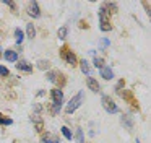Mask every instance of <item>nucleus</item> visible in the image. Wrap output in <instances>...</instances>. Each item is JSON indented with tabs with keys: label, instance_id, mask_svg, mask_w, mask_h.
I'll return each instance as SVG.
<instances>
[{
	"label": "nucleus",
	"instance_id": "nucleus-1",
	"mask_svg": "<svg viewBox=\"0 0 151 143\" xmlns=\"http://www.w3.org/2000/svg\"><path fill=\"white\" fill-rule=\"evenodd\" d=\"M83 101H85V93L83 91H80L78 94H75V96L70 99V103L67 104V109H65V112L67 114H72V112H75L76 109H78L80 106L83 104Z\"/></svg>",
	"mask_w": 151,
	"mask_h": 143
},
{
	"label": "nucleus",
	"instance_id": "nucleus-2",
	"mask_svg": "<svg viewBox=\"0 0 151 143\" xmlns=\"http://www.w3.org/2000/svg\"><path fill=\"white\" fill-rule=\"evenodd\" d=\"M102 107H104L106 110H107L109 114H115V112H119V107H117V104L114 103V101L111 99V96H102Z\"/></svg>",
	"mask_w": 151,
	"mask_h": 143
},
{
	"label": "nucleus",
	"instance_id": "nucleus-3",
	"mask_svg": "<svg viewBox=\"0 0 151 143\" xmlns=\"http://www.w3.org/2000/svg\"><path fill=\"white\" fill-rule=\"evenodd\" d=\"M107 15H111V12H107V10L102 6V8L99 10V21H101L102 31H109V29H111V21L107 20Z\"/></svg>",
	"mask_w": 151,
	"mask_h": 143
},
{
	"label": "nucleus",
	"instance_id": "nucleus-4",
	"mask_svg": "<svg viewBox=\"0 0 151 143\" xmlns=\"http://www.w3.org/2000/svg\"><path fill=\"white\" fill-rule=\"evenodd\" d=\"M60 54H62V58H63V60H65L68 65H72V67H75V65H76V55L73 54L72 51H68L67 47H63Z\"/></svg>",
	"mask_w": 151,
	"mask_h": 143
},
{
	"label": "nucleus",
	"instance_id": "nucleus-5",
	"mask_svg": "<svg viewBox=\"0 0 151 143\" xmlns=\"http://www.w3.org/2000/svg\"><path fill=\"white\" fill-rule=\"evenodd\" d=\"M50 96H52V104H54V106H62V101H63V93H62V90H59V88L52 90Z\"/></svg>",
	"mask_w": 151,
	"mask_h": 143
},
{
	"label": "nucleus",
	"instance_id": "nucleus-6",
	"mask_svg": "<svg viewBox=\"0 0 151 143\" xmlns=\"http://www.w3.org/2000/svg\"><path fill=\"white\" fill-rule=\"evenodd\" d=\"M28 13H29L33 18H39V16H41V10H39L37 2H31L29 3V6H28Z\"/></svg>",
	"mask_w": 151,
	"mask_h": 143
},
{
	"label": "nucleus",
	"instance_id": "nucleus-7",
	"mask_svg": "<svg viewBox=\"0 0 151 143\" xmlns=\"http://www.w3.org/2000/svg\"><path fill=\"white\" fill-rule=\"evenodd\" d=\"M86 84H88V88H89L91 91H94V93H98V91H99V83H98V81H96L93 77H88V78H86Z\"/></svg>",
	"mask_w": 151,
	"mask_h": 143
},
{
	"label": "nucleus",
	"instance_id": "nucleus-8",
	"mask_svg": "<svg viewBox=\"0 0 151 143\" xmlns=\"http://www.w3.org/2000/svg\"><path fill=\"white\" fill-rule=\"evenodd\" d=\"M17 68L20 72H26V73H29V72H33V65L28 64L26 60H21L20 64H17Z\"/></svg>",
	"mask_w": 151,
	"mask_h": 143
},
{
	"label": "nucleus",
	"instance_id": "nucleus-9",
	"mask_svg": "<svg viewBox=\"0 0 151 143\" xmlns=\"http://www.w3.org/2000/svg\"><path fill=\"white\" fill-rule=\"evenodd\" d=\"M101 77L104 78V80H112L114 78V73H112V70H111V67H102L101 68Z\"/></svg>",
	"mask_w": 151,
	"mask_h": 143
},
{
	"label": "nucleus",
	"instance_id": "nucleus-10",
	"mask_svg": "<svg viewBox=\"0 0 151 143\" xmlns=\"http://www.w3.org/2000/svg\"><path fill=\"white\" fill-rule=\"evenodd\" d=\"M47 80L52 81V83H59V80H62V73H59V72H49L47 73Z\"/></svg>",
	"mask_w": 151,
	"mask_h": 143
},
{
	"label": "nucleus",
	"instance_id": "nucleus-11",
	"mask_svg": "<svg viewBox=\"0 0 151 143\" xmlns=\"http://www.w3.org/2000/svg\"><path fill=\"white\" fill-rule=\"evenodd\" d=\"M4 57L7 58L8 62H17V60H18V54H17L15 51H10V49H8V51H5Z\"/></svg>",
	"mask_w": 151,
	"mask_h": 143
},
{
	"label": "nucleus",
	"instance_id": "nucleus-12",
	"mask_svg": "<svg viewBox=\"0 0 151 143\" xmlns=\"http://www.w3.org/2000/svg\"><path fill=\"white\" fill-rule=\"evenodd\" d=\"M42 143H60V140L55 138V136H52V135H49V133H46L44 138H42Z\"/></svg>",
	"mask_w": 151,
	"mask_h": 143
},
{
	"label": "nucleus",
	"instance_id": "nucleus-13",
	"mask_svg": "<svg viewBox=\"0 0 151 143\" xmlns=\"http://www.w3.org/2000/svg\"><path fill=\"white\" fill-rule=\"evenodd\" d=\"M122 124L127 129H133V120L130 119V116H122Z\"/></svg>",
	"mask_w": 151,
	"mask_h": 143
},
{
	"label": "nucleus",
	"instance_id": "nucleus-14",
	"mask_svg": "<svg viewBox=\"0 0 151 143\" xmlns=\"http://www.w3.org/2000/svg\"><path fill=\"white\" fill-rule=\"evenodd\" d=\"M15 36H17V44H21V42H23V39H24V34H23V31H21L20 28L15 29Z\"/></svg>",
	"mask_w": 151,
	"mask_h": 143
},
{
	"label": "nucleus",
	"instance_id": "nucleus-15",
	"mask_svg": "<svg viewBox=\"0 0 151 143\" xmlns=\"http://www.w3.org/2000/svg\"><path fill=\"white\" fill-rule=\"evenodd\" d=\"M26 32H28V38L33 39L34 36H36V29H34V26L33 25H28L26 26Z\"/></svg>",
	"mask_w": 151,
	"mask_h": 143
},
{
	"label": "nucleus",
	"instance_id": "nucleus-16",
	"mask_svg": "<svg viewBox=\"0 0 151 143\" xmlns=\"http://www.w3.org/2000/svg\"><path fill=\"white\" fill-rule=\"evenodd\" d=\"M12 124H13V120L0 114V125H12Z\"/></svg>",
	"mask_w": 151,
	"mask_h": 143
},
{
	"label": "nucleus",
	"instance_id": "nucleus-17",
	"mask_svg": "<svg viewBox=\"0 0 151 143\" xmlns=\"http://www.w3.org/2000/svg\"><path fill=\"white\" fill-rule=\"evenodd\" d=\"M93 64H94V67H96V68H99V70H101V68L104 67V60H102L101 57H94Z\"/></svg>",
	"mask_w": 151,
	"mask_h": 143
},
{
	"label": "nucleus",
	"instance_id": "nucleus-18",
	"mask_svg": "<svg viewBox=\"0 0 151 143\" xmlns=\"http://www.w3.org/2000/svg\"><path fill=\"white\" fill-rule=\"evenodd\" d=\"M80 64H81V65H80V67H81V72L89 77V65H88V62H86V60H81Z\"/></svg>",
	"mask_w": 151,
	"mask_h": 143
},
{
	"label": "nucleus",
	"instance_id": "nucleus-19",
	"mask_svg": "<svg viewBox=\"0 0 151 143\" xmlns=\"http://www.w3.org/2000/svg\"><path fill=\"white\" fill-rule=\"evenodd\" d=\"M33 120L36 122V127H37L36 130H37V132H41V130H42V120L37 117V114H36V116H33Z\"/></svg>",
	"mask_w": 151,
	"mask_h": 143
},
{
	"label": "nucleus",
	"instance_id": "nucleus-20",
	"mask_svg": "<svg viewBox=\"0 0 151 143\" xmlns=\"http://www.w3.org/2000/svg\"><path fill=\"white\" fill-rule=\"evenodd\" d=\"M62 133H63V136H65L67 140H72V132H70L68 127H62Z\"/></svg>",
	"mask_w": 151,
	"mask_h": 143
},
{
	"label": "nucleus",
	"instance_id": "nucleus-21",
	"mask_svg": "<svg viewBox=\"0 0 151 143\" xmlns=\"http://www.w3.org/2000/svg\"><path fill=\"white\" fill-rule=\"evenodd\" d=\"M67 32H68V29H67V26H63V28L59 29V39H65L67 38Z\"/></svg>",
	"mask_w": 151,
	"mask_h": 143
},
{
	"label": "nucleus",
	"instance_id": "nucleus-22",
	"mask_svg": "<svg viewBox=\"0 0 151 143\" xmlns=\"http://www.w3.org/2000/svg\"><path fill=\"white\" fill-rule=\"evenodd\" d=\"M76 140H78V143H85V138H83V130L81 129H76Z\"/></svg>",
	"mask_w": 151,
	"mask_h": 143
},
{
	"label": "nucleus",
	"instance_id": "nucleus-23",
	"mask_svg": "<svg viewBox=\"0 0 151 143\" xmlns=\"http://www.w3.org/2000/svg\"><path fill=\"white\" fill-rule=\"evenodd\" d=\"M8 73H10V72H8V68H7V67H2V65H0V75H2V77H7Z\"/></svg>",
	"mask_w": 151,
	"mask_h": 143
},
{
	"label": "nucleus",
	"instance_id": "nucleus-24",
	"mask_svg": "<svg viewBox=\"0 0 151 143\" xmlns=\"http://www.w3.org/2000/svg\"><path fill=\"white\" fill-rule=\"evenodd\" d=\"M5 3H7L8 6H12V8H15V3H13V2H10V0H7V2H5Z\"/></svg>",
	"mask_w": 151,
	"mask_h": 143
},
{
	"label": "nucleus",
	"instance_id": "nucleus-25",
	"mask_svg": "<svg viewBox=\"0 0 151 143\" xmlns=\"http://www.w3.org/2000/svg\"><path fill=\"white\" fill-rule=\"evenodd\" d=\"M137 143H141V142H140V140H137Z\"/></svg>",
	"mask_w": 151,
	"mask_h": 143
}]
</instances>
